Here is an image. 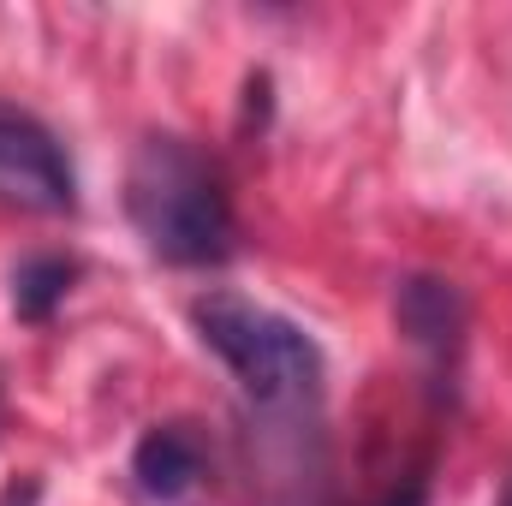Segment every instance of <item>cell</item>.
Here are the masks:
<instances>
[{"label": "cell", "mask_w": 512, "mask_h": 506, "mask_svg": "<svg viewBox=\"0 0 512 506\" xmlns=\"http://www.w3.org/2000/svg\"><path fill=\"white\" fill-rule=\"evenodd\" d=\"M501 506H512V483H507V495H501Z\"/></svg>", "instance_id": "ba28073f"}, {"label": "cell", "mask_w": 512, "mask_h": 506, "mask_svg": "<svg viewBox=\"0 0 512 506\" xmlns=\"http://www.w3.org/2000/svg\"><path fill=\"white\" fill-rule=\"evenodd\" d=\"M393 328L441 370V364H453L459 346H465L471 304H465V292H459L453 280H441V274H405V280L393 286Z\"/></svg>", "instance_id": "277c9868"}, {"label": "cell", "mask_w": 512, "mask_h": 506, "mask_svg": "<svg viewBox=\"0 0 512 506\" xmlns=\"http://www.w3.org/2000/svg\"><path fill=\"white\" fill-rule=\"evenodd\" d=\"M131 477L149 501H179L197 477H203V447L185 423H155L137 453H131Z\"/></svg>", "instance_id": "5b68a950"}, {"label": "cell", "mask_w": 512, "mask_h": 506, "mask_svg": "<svg viewBox=\"0 0 512 506\" xmlns=\"http://www.w3.org/2000/svg\"><path fill=\"white\" fill-rule=\"evenodd\" d=\"M72 280H78L72 256H24L12 268V310H18V322H48L66 304Z\"/></svg>", "instance_id": "8992f818"}, {"label": "cell", "mask_w": 512, "mask_h": 506, "mask_svg": "<svg viewBox=\"0 0 512 506\" xmlns=\"http://www.w3.org/2000/svg\"><path fill=\"white\" fill-rule=\"evenodd\" d=\"M191 328L262 411H298L322 393V346L268 304L239 292H203L191 304Z\"/></svg>", "instance_id": "7a4b0ae2"}, {"label": "cell", "mask_w": 512, "mask_h": 506, "mask_svg": "<svg viewBox=\"0 0 512 506\" xmlns=\"http://www.w3.org/2000/svg\"><path fill=\"white\" fill-rule=\"evenodd\" d=\"M382 506H429V483H423V477H411V483H405V489H393Z\"/></svg>", "instance_id": "52a82bcc"}, {"label": "cell", "mask_w": 512, "mask_h": 506, "mask_svg": "<svg viewBox=\"0 0 512 506\" xmlns=\"http://www.w3.org/2000/svg\"><path fill=\"white\" fill-rule=\"evenodd\" d=\"M0 203L24 215H72L78 209V179L54 131L24 108L0 102Z\"/></svg>", "instance_id": "3957f363"}, {"label": "cell", "mask_w": 512, "mask_h": 506, "mask_svg": "<svg viewBox=\"0 0 512 506\" xmlns=\"http://www.w3.org/2000/svg\"><path fill=\"white\" fill-rule=\"evenodd\" d=\"M126 215L143 251L173 268H215L239 251L227 173L185 137H143L131 149Z\"/></svg>", "instance_id": "6da1fadb"}]
</instances>
